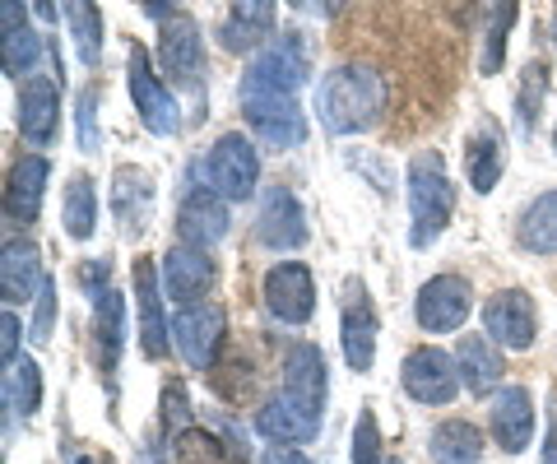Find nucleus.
<instances>
[{"label": "nucleus", "mask_w": 557, "mask_h": 464, "mask_svg": "<svg viewBox=\"0 0 557 464\" xmlns=\"http://www.w3.org/2000/svg\"><path fill=\"white\" fill-rule=\"evenodd\" d=\"M391 84L376 65H335L317 89V116L330 135H362L381 122Z\"/></svg>", "instance_id": "1"}, {"label": "nucleus", "mask_w": 557, "mask_h": 464, "mask_svg": "<svg viewBox=\"0 0 557 464\" xmlns=\"http://www.w3.org/2000/svg\"><path fill=\"white\" fill-rule=\"evenodd\" d=\"M450 214H456V186L442 167V153H418L409 163V247H432L446 233Z\"/></svg>", "instance_id": "2"}, {"label": "nucleus", "mask_w": 557, "mask_h": 464, "mask_svg": "<svg viewBox=\"0 0 557 464\" xmlns=\"http://www.w3.org/2000/svg\"><path fill=\"white\" fill-rule=\"evenodd\" d=\"M302 84H307L302 38L298 33H284L274 47H265L247 65V75H242V98H298Z\"/></svg>", "instance_id": "3"}, {"label": "nucleus", "mask_w": 557, "mask_h": 464, "mask_svg": "<svg viewBox=\"0 0 557 464\" xmlns=\"http://www.w3.org/2000/svg\"><path fill=\"white\" fill-rule=\"evenodd\" d=\"M126 89H131V102L139 112V122H145L149 135H159V140H168V135L182 130V116H177V98L168 93V84L153 75L149 65V51L131 42L126 51Z\"/></svg>", "instance_id": "4"}, {"label": "nucleus", "mask_w": 557, "mask_h": 464, "mask_svg": "<svg viewBox=\"0 0 557 464\" xmlns=\"http://www.w3.org/2000/svg\"><path fill=\"white\" fill-rule=\"evenodd\" d=\"M256 181H260V153L247 135H223V140L209 149V186L223 196V200H251L256 196Z\"/></svg>", "instance_id": "5"}, {"label": "nucleus", "mask_w": 557, "mask_h": 464, "mask_svg": "<svg viewBox=\"0 0 557 464\" xmlns=\"http://www.w3.org/2000/svg\"><path fill=\"white\" fill-rule=\"evenodd\" d=\"M223 330H228V321H223V306H214V302L182 306V312L172 316V343H177V353L186 358V367H196V372L214 367V358L223 349Z\"/></svg>", "instance_id": "6"}, {"label": "nucleus", "mask_w": 557, "mask_h": 464, "mask_svg": "<svg viewBox=\"0 0 557 464\" xmlns=\"http://www.w3.org/2000/svg\"><path fill=\"white\" fill-rule=\"evenodd\" d=\"M474 312V288L460 274H437V279H428L418 288V302H413V316L423 325L428 335H450L460 330Z\"/></svg>", "instance_id": "7"}, {"label": "nucleus", "mask_w": 557, "mask_h": 464, "mask_svg": "<svg viewBox=\"0 0 557 464\" xmlns=\"http://www.w3.org/2000/svg\"><path fill=\"white\" fill-rule=\"evenodd\" d=\"M260 293H265L270 316H278L284 325H307L311 312H317V279H311V269L302 261H278L265 274Z\"/></svg>", "instance_id": "8"}, {"label": "nucleus", "mask_w": 557, "mask_h": 464, "mask_svg": "<svg viewBox=\"0 0 557 464\" xmlns=\"http://www.w3.org/2000/svg\"><path fill=\"white\" fill-rule=\"evenodd\" d=\"M399 381L418 404H450L460 390V363L446 349H413L399 367Z\"/></svg>", "instance_id": "9"}, {"label": "nucleus", "mask_w": 557, "mask_h": 464, "mask_svg": "<svg viewBox=\"0 0 557 464\" xmlns=\"http://www.w3.org/2000/svg\"><path fill=\"white\" fill-rule=\"evenodd\" d=\"M177 237H182V247H196V251H209L214 242H223L228 237V200L214 186L186 191L177 204Z\"/></svg>", "instance_id": "10"}, {"label": "nucleus", "mask_w": 557, "mask_h": 464, "mask_svg": "<svg viewBox=\"0 0 557 464\" xmlns=\"http://www.w3.org/2000/svg\"><path fill=\"white\" fill-rule=\"evenodd\" d=\"M159 65L177 79V84H196L205 71V38H200V24L190 14L168 10L163 33H159Z\"/></svg>", "instance_id": "11"}, {"label": "nucleus", "mask_w": 557, "mask_h": 464, "mask_svg": "<svg viewBox=\"0 0 557 464\" xmlns=\"http://www.w3.org/2000/svg\"><path fill=\"white\" fill-rule=\"evenodd\" d=\"M61 126V79L33 75L20 84V135L28 145H51Z\"/></svg>", "instance_id": "12"}, {"label": "nucleus", "mask_w": 557, "mask_h": 464, "mask_svg": "<svg viewBox=\"0 0 557 464\" xmlns=\"http://www.w3.org/2000/svg\"><path fill=\"white\" fill-rule=\"evenodd\" d=\"M251 130L274 149H293L307 140V116L298 98H242Z\"/></svg>", "instance_id": "13"}, {"label": "nucleus", "mask_w": 557, "mask_h": 464, "mask_svg": "<svg viewBox=\"0 0 557 464\" xmlns=\"http://www.w3.org/2000/svg\"><path fill=\"white\" fill-rule=\"evenodd\" d=\"M483 325L493 343L502 349H530L534 343V330H539V316H534V298L520 293V288H507V293H497L493 302L483 306Z\"/></svg>", "instance_id": "14"}, {"label": "nucleus", "mask_w": 557, "mask_h": 464, "mask_svg": "<svg viewBox=\"0 0 557 464\" xmlns=\"http://www.w3.org/2000/svg\"><path fill=\"white\" fill-rule=\"evenodd\" d=\"M256 432L270 437L274 446H302V441H317L321 432V409L317 404H302L293 394H274V400L256 414Z\"/></svg>", "instance_id": "15"}, {"label": "nucleus", "mask_w": 557, "mask_h": 464, "mask_svg": "<svg viewBox=\"0 0 557 464\" xmlns=\"http://www.w3.org/2000/svg\"><path fill=\"white\" fill-rule=\"evenodd\" d=\"M256 237H260V247H270V251H293L307 242V214L288 186H274L265 196L260 218H256Z\"/></svg>", "instance_id": "16"}, {"label": "nucleus", "mask_w": 557, "mask_h": 464, "mask_svg": "<svg viewBox=\"0 0 557 464\" xmlns=\"http://www.w3.org/2000/svg\"><path fill=\"white\" fill-rule=\"evenodd\" d=\"M487 418H493V437H497L502 451L520 455L530 446V437H534V400H530V390L525 386H502L493 394V414Z\"/></svg>", "instance_id": "17"}, {"label": "nucleus", "mask_w": 557, "mask_h": 464, "mask_svg": "<svg viewBox=\"0 0 557 464\" xmlns=\"http://www.w3.org/2000/svg\"><path fill=\"white\" fill-rule=\"evenodd\" d=\"M339 343H344V363L354 372H372L376 363V312L362 288L348 293L344 306V321H339Z\"/></svg>", "instance_id": "18"}, {"label": "nucleus", "mask_w": 557, "mask_h": 464, "mask_svg": "<svg viewBox=\"0 0 557 464\" xmlns=\"http://www.w3.org/2000/svg\"><path fill=\"white\" fill-rule=\"evenodd\" d=\"M163 284H168V298L196 306V298H205L209 284H214V261L196 247H172L163 255Z\"/></svg>", "instance_id": "19"}, {"label": "nucleus", "mask_w": 557, "mask_h": 464, "mask_svg": "<svg viewBox=\"0 0 557 464\" xmlns=\"http://www.w3.org/2000/svg\"><path fill=\"white\" fill-rule=\"evenodd\" d=\"M47 177H51V163L42 153H24L20 163L10 167V186H5V214L14 223H33L42 210V191H47Z\"/></svg>", "instance_id": "20"}, {"label": "nucleus", "mask_w": 557, "mask_h": 464, "mask_svg": "<svg viewBox=\"0 0 557 464\" xmlns=\"http://www.w3.org/2000/svg\"><path fill=\"white\" fill-rule=\"evenodd\" d=\"M135 298H139V343H145V358H163L168 353V321H163L159 269H153V261L135 265Z\"/></svg>", "instance_id": "21"}, {"label": "nucleus", "mask_w": 557, "mask_h": 464, "mask_svg": "<svg viewBox=\"0 0 557 464\" xmlns=\"http://www.w3.org/2000/svg\"><path fill=\"white\" fill-rule=\"evenodd\" d=\"M284 394L325 409V358L317 343H293L284 353Z\"/></svg>", "instance_id": "22"}, {"label": "nucleus", "mask_w": 557, "mask_h": 464, "mask_svg": "<svg viewBox=\"0 0 557 464\" xmlns=\"http://www.w3.org/2000/svg\"><path fill=\"white\" fill-rule=\"evenodd\" d=\"M456 363H460V381L469 394H493L502 386V353H497V343L493 339H483V335H465L460 339V349H456Z\"/></svg>", "instance_id": "23"}, {"label": "nucleus", "mask_w": 557, "mask_h": 464, "mask_svg": "<svg viewBox=\"0 0 557 464\" xmlns=\"http://www.w3.org/2000/svg\"><path fill=\"white\" fill-rule=\"evenodd\" d=\"M0 24H5V38H0V51H5V75L10 79H33V65H38V33H33L24 24V5H14V0H5L0 5Z\"/></svg>", "instance_id": "24"}, {"label": "nucleus", "mask_w": 557, "mask_h": 464, "mask_svg": "<svg viewBox=\"0 0 557 464\" xmlns=\"http://www.w3.org/2000/svg\"><path fill=\"white\" fill-rule=\"evenodd\" d=\"M42 265L38 251L28 242H10L5 255H0V293H5V306L14 302H33V293H42Z\"/></svg>", "instance_id": "25"}, {"label": "nucleus", "mask_w": 557, "mask_h": 464, "mask_svg": "<svg viewBox=\"0 0 557 464\" xmlns=\"http://www.w3.org/2000/svg\"><path fill=\"white\" fill-rule=\"evenodd\" d=\"M502 167H507V145H502V135L493 126H479L474 135H469V145H465V177H469V186H474L479 196H487L497 186Z\"/></svg>", "instance_id": "26"}, {"label": "nucleus", "mask_w": 557, "mask_h": 464, "mask_svg": "<svg viewBox=\"0 0 557 464\" xmlns=\"http://www.w3.org/2000/svg\"><path fill=\"white\" fill-rule=\"evenodd\" d=\"M516 242L530 255H557V191H544L525 204V214L516 223Z\"/></svg>", "instance_id": "27"}, {"label": "nucleus", "mask_w": 557, "mask_h": 464, "mask_svg": "<svg viewBox=\"0 0 557 464\" xmlns=\"http://www.w3.org/2000/svg\"><path fill=\"white\" fill-rule=\"evenodd\" d=\"M428 451L437 464H479L483 460V432L465 418H446V423L432 427Z\"/></svg>", "instance_id": "28"}, {"label": "nucleus", "mask_w": 557, "mask_h": 464, "mask_svg": "<svg viewBox=\"0 0 557 464\" xmlns=\"http://www.w3.org/2000/svg\"><path fill=\"white\" fill-rule=\"evenodd\" d=\"M94 330H98V349H102V372H116L121 358V335H126V302L116 288H102L94 298Z\"/></svg>", "instance_id": "29"}, {"label": "nucleus", "mask_w": 557, "mask_h": 464, "mask_svg": "<svg viewBox=\"0 0 557 464\" xmlns=\"http://www.w3.org/2000/svg\"><path fill=\"white\" fill-rule=\"evenodd\" d=\"M270 28H274V5H251V0H242V5L228 10L219 38L228 51H251L260 38H270Z\"/></svg>", "instance_id": "30"}, {"label": "nucleus", "mask_w": 557, "mask_h": 464, "mask_svg": "<svg viewBox=\"0 0 557 464\" xmlns=\"http://www.w3.org/2000/svg\"><path fill=\"white\" fill-rule=\"evenodd\" d=\"M149 204H153V186L139 167H121L116 172V218L126 233H145L149 228Z\"/></svg>", "instance_id": "31"}, {"label": "nucleus", "mask_w": 557, "mask_h": 464, "mask_svg": "<svg viewBox=\"0 0 557 464\" xmlns=\"http://www.w3.org/2000/svg\"><path fill=\"white\" fill-rule=\"evenodd\" d=\"M61 223H65V233L75 237V242H89L94 228H98V191H94V181L84 177H70L65 186V200H61Z\"/></svg>", "instance_id": "32"}, {"label": "nucleus", "mask_w": 557, "mask_h": 464, "mask_svg": "<svg viewBox=\"0 0 557 464\" xmlns=\"http://www.w3.org/2000/svg\"><path fill=\"white\" fill-rule=\"evenodd\" d=\"M38 404H42V372L33 358H20V363L5 367V409L28 418Z\"/></svg>", "instance_id": "33"}, {"label": "nucleus", "mask_w": 557, "mask_h": 464, "mask_svg": "<svg viewBox=\"0 0 557 464\" xmlns=\"http://www.w3.org/2000/svg\"><path fill=\"white\" fill-rule=\"evenodd\" d=\"M65 20H70V33H75L79 61L94 71V65L102 61V14H98V5H79V0H70Z\"/></svg>", "instance_id": "34"}, {"label": "nucleus", "mask_w": 557, "mask_h": 464, "mask_svg": "<svg viewBox=\"0 0 557 464\" xmlns=\"http://www.w3.org/2000/svg\"><path fill=\"white\" fill-rule=\"evenodd\" d=\"M544 98H548V65L544 61H530L525 65V75H520V93H516V116H520V126H534V112L544 108Z\"/></svg>", "instance_id": "35"}, {"label": "nucleus", "mask_w": 557, "mask_h": 464, "mask_svg": "<svg viewBox=\"0 0 557 464\" xmlns=\"http://www.w3.org/2000/svg\"><path fill=\"white\" fill-rule=\"evenodd\" d=\"M516 20V5H502L487 14V42H483V75H497L502 71V57H507V28Z\"/></svg>", "instance_id": "36"}, {"label": "nucleus", "mask_w": 557, "mask_h": 464, "mask_svg": "<svg viewBox=\"0 0 557 464\" xmlns=\"http://www.w3.org/2000/svg\"><path fill=\"white\" fill-rule=\"evenodd\" d=\"M219 455H223V446L209 437V432H182L177 437V446H172V464H219Z\"/></svg>", "instance_id": "37"}, {"label": "nucleus", "mask_w": 557, "mask_h": 464, "mask_svg": "<svg viewBox=\"0 0 557 464\" xmlns=\"http://www.w3.org/2000/svg\"><path fill=\"white\" fill-rule=\"evenodd\" d=\"M354 464H381V432H376V418L372 409H362L358 414V427H354Z\"/></svg>", "instance_id": "38"}, {"label": "nucleus", "mask_w": 557, "mask_h": 464, "mask_svg": "<svg viewBox=\"0 0 557 464\" xmlns=\"http://www.w3.org/2000/svg\"><path fill=\"white\" fill-rule=\"evenodd\" d=\"M79 145L89 153L98 149V98H94V89L79 93Z\"/></svg>", "instance_id": "39"}, {"label": "nucleus", "mask_w": 557, "mask_h": 464, "mask_svg": "<svg viewBox=\"0 0 557 464\" xmlns=\"http://www.w3.org/2000/svg\"><path fill=\"white\" fill-rule=\"evenodd\" d=\"M51 321H57V279H47L42 293H38V325H33V339H51Z\"/></svg>", "instance_id": "40"}, {"label": "nucleus", "mask_w": 557, "mask_h": 464, "mask_svg": "<svg viewBox=\"0 0 557 464\" xmlns=\"http://www.w3.org/2000/svg\"><path fill=\"white\" fill-rule=\"evenodd\" d=\"M20 316H14V306H5V316H0V353H5V367L20 363Z\"/></svg>", "instance_id": "41"}, {"label": "nucleus", "mask_w": 557, "mask_h": 464, "mask_svg": "<svg viewBox=\"0 0 557 464\" xmlns=\"http://www.w3.org/2000/svg\"><path fill=\"white\" fill-rule=\"evenodd\" d=\"M168 418H172V427L186 423V390H182V386H172V390L163 394V427H168Z\"/></svg>", "instance_id": "42"}, {"label": "nucleus", "mask_w": 557, "mask_h": 464, "mask_svg": "<svg viewBox=\"0 0 557 464\" xmlns=\"http://www.w3.org/2000/svg\"><path fill=\"white\" fill-rule=\"evenodd\" d=\"M260 464H311L302 451H293V446H270L265 455H260Z\"/></svg>", "instance_id": "43"}, {"label": "nucleus", "mask_w": 557, "mask_h": 464, "mask_svg": "<svg viewBox=\"0 0 557 464\" xmlns=\"http://www.w3.org/2000/svg\"><path fill=\"white\" fill-rule=\"evenodd\" d=\"M544 464H557V427H548V441H544Z\"/></svg>", "instance_id": "44"}, {"label": "nucleus", "mask_w": 557, "mask_h": 464, "mask_svg": "<svg viewBox=\"0 0 557 464\" xmlns=\"http://www.w3.org/2000/svg\"><path fill=\"white\" fill-rule=\"evenodd\" d=\"M79 464H94V460H79Z\"/></svg>", "instance_id": "45"}, {"label": "nucleus", "mask_w": 557, "mask_h": 464, "mask_svg": "<svg viewBox=\"0 0 557 464\" xmlns=\"http://www.w3.org/2000/svg\"><path fill=\"white\" fill-rule=\"evenodd\" d=\"M553 149H557V135H553Z\"/></svg>", "instance_id": "46"}]
</instances>
